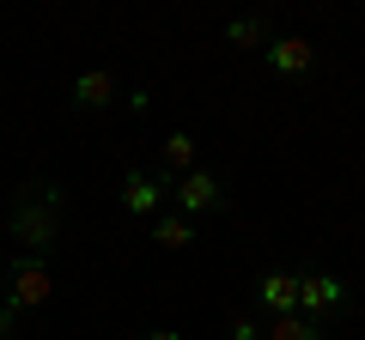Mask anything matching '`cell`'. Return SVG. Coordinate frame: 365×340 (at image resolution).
Returning <instances> with one entry per match:
<instances>
[{
  "label": "cell",
  "mask_w": 365,
  "mask_h": 340,
  "mask_svg": "<svg viewBox=\"0 0 365 340\" xmlns=\"http://www.w3.org/2000/svg\"><path fill=\"white\" fill-rule=\"evenodd\" d=\"M61 207H67L61 183H37L6 207V237L19 243V255H49L61 243Z\"/></svg>",
  "instance_id": "cell-1"
},
{
  "label": "cell",
  "mask_w": 365,
  "mask_h": 340,
  "mask_svg": "<svg viewBox=\"0 0 365 340\" xmlns=\"http://www.w3.org/2000/svg\"><path fill=\"white\" fill-rule=\"evenodd\" d=\"M0 274H6V310L13 316H31V310H43L49 304V292H55V267H49V255H13V262H0Z\"/></svg>",
  "instance_id": "cell-2"
},
{
  "label": "cell",
  "mask_w": 365,
  "mask_h": 340,
  "mask_svg": "<svg viewBox=\"0 0 365 340\" xmlns=\"http://www.w3.org/2000/svg\"><path fill=\"white\" fill-rule=\"evenodd\" d=\"M347 310V280L341 274H323V267H317V274H299V316L304 322H335V316Z\"/></svg>",
  "instance_id": "cell-3"
},
{
  "label": "cell",
  "mask_w": 365,
  "mask_h": 340,
  "mask_svg": "<svg viewBox=\"0 0 365 340\" xmlns=\"http://www.w3.org/2000/svg\"><path fill=\"white\" fill-rule=\"evenodd\" d=\"M170 195H177V213H182V219L225 213V183L213 176V170H189V176H177V183H170Z\"/></svg>",
  "instance_id": "cell-4"
},
{
  "label": "cell",
  "mask_w": 365,
  "mask_h": 340,
  "mask_svg": "<svg viewBox=\"0 0 365 340\" xmlns=\"http://www.w3.org/2000/svg\"><path fill=\"white\" fill-rule=\"evenodd\" d=\"M165 195L170 188L158 176H146L140 164H128V176H122V207H128V219H158L165 213Z\"/></svg>",
  "instance_id": "cell-5"
},
{
  "label": "cell",
  "mask_w": 365,
  "mask_h": 340,
  "mask_svg": "<svg viewBox=\"0 0 365 340\" xmlns=\"http://www.w3.org/2000/svg\"><path fill=\"white\" fill-rule=\"evenodd\" d=\"M256 304L268 316H299V274H287V267H274V274L256 280Z\"/></svg>",
  "instance_id": "cell-6"
},
{
  "label": "cell",
  "mask_w": 365,
  "mask_h": 340,
  "mask_svg": "<svg viewBox=\"0 0 365 340\" xmlns=\"http://www.w3.org/2000/svg\"><path fill=\"white\" fill-rule=\"evenodd\" d=\"M262 55H268L274 73H311V67H317V49H311L304 37H274Z\"/></svg>",
  "instance_id": "cell-7"
},
{
  "label": "cell",
  "mask_w": 365,
  "mask_h": 340,
  "mask_svg": "<svg viewBox=\"0 0 365 340\" xmlns=\"http://www.w3.org/2000/svg\"><path fill=\"white\" fill-rule=\"evenodd\" d=\"M158 158H165V170H158V183H177V176H189V170H195V134H165V146H158Z\"/></svg>",
  "instance_id": "cell-8"
},
{
  "label": "cell",
  "mask_w": 365,
  "mask_h": 340,
  "mask_svg": "<svg viewBox=\"0 0 365 340\" xmlns=\"http://www.w3.org/2000/svg\"><path fill=\"white\" fill-rule=\"evenodd\" d=\"M73 104L79 110H110V104H116V79H110V67H86V73L73 79Z\"/></svg>",
  "instance_id": "cell-9"
},
{
  "label": "cell",
  "mask_w": 365,
  "mask_h": 340,
  "mask_svg": "<svg viewBox=\"0 0 365 340\" xmlns=\"http://www.w3.org/2000/svg\"><path fill=\"white\" fill-rule=\"evenodd\" d=\"M225 43H232V49H268L274 43V25L262 13H237L232 25H225Z\"/></svg>",
  "instance_id": "cell-10"
},
{
  "label": "cell",
  "mask_w": 365,
  "mask_h": 340,
  "mask_svg": "<svg viewBox=\"0 0 365 340\" xmlns=\"http://www.w3.org/2000/svg\"><path fill=\"white\" fill-rule=\"evenodd\" d=\"M153 243L158 249H189V243H195V219H182V213H158V219H153Z\"/></svg>",
  "instance_id": "cell-11"
},
{
  "label": "cell",
  "mask_w": 365,
  "mask_h": 340,
  "mask_svg": "<svg viewBox=\"0 0 365 340\" xmlns=\"http://www.w3.org/2000/svg\"><path fill=\"white\" fill-rule=\"evenodd\" d=\"M262 340H323V328L304 322V316H274V322L262 328Z\"/></svg>",
  "instance_id": "cell-12"
},
{
  "label": "cell",
  "mask_w": 365,
  "mask_h": 340,
  "mask_svg": "<svg viewBox=\"0 0 365 340\" xmlns=\"http://www.w3.org/2000/svg\"><path fill=\"white\" fill-rule=\"evenodd\" d=\"M225 340H262V322H256L250 310H237L232 322H225Z\"/></svg>",
  "instance_id": "cell-13"
},
{
  "label": "cell",
  "mask_w": 365,
  "mask_h": 340,
  "mask_svg": "<svg viewBox=\"0 0 365 340\" xmlns=\"http://www.w3.org/2000/svg\"><path fill=\"white\" fill-rule=\"evenodd\" d=\"M0 340H19V316L6 310V304H0Z\"/></svg>",
  "instance_id": "cell-14"
},
{
  "label": "cell",
  "mask_w": 365,
  "mask_h": 340,
  "mask_svg": "<svg viewBox=\"0 0 365 340\" xmlns=\"http://www.w3.org/2000/svg\"><path fill=\"white\" fill-rule=\"evenodd\" d=\"M146 340H182V334H170V328H158V334H146Z\"/></svg>",
  "instance_id": "cell-15"
}]
</instances>
